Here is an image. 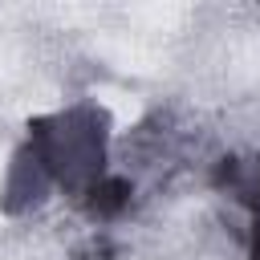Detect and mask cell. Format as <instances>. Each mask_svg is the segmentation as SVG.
Listing matches in <instances>:
<instances>
[{
    "instance_id": "6da1fadb",
    "label": "cell",
    "mask_w": 260,
    "mask_h": 260,
    "mask_svg": "<svg viewBox=\"0 0 260 260\" xmlns=\"http://www.w3.org/2000/svg\"><path fill=\"white\" fill-rule=\"evenodd\" d=\"M236 191H240V199L252 207V260H260V162H256L248 175L236 179Z\"/></svg>"
}]
</instances>
